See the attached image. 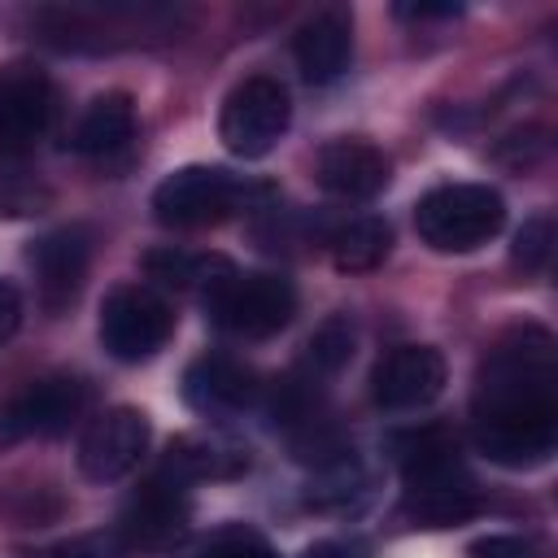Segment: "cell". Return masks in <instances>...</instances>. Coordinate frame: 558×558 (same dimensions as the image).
Here are the masks:
<instances>
[{"label":"cell","mask_w":558,"mask_h":558,"mask_svg":"<svg viewBox=\"0 0 558 558\" xmlns=\"http://www.w3.org/2000/svg\"><path fill=\"white\" fill-rule=\"evenodd\" d=\"M480 427H545L558 432V366L554 340L541 327L501 336L475 379Z\"/></svg>","instance_id":"cell-1"},{"label":"cell","mask_w":558,"mask_h":558,"mask_svg":"<svg viewBox=\"0 0 558 558\" xmlns=\"http://www.w3.org/2000/svg\"><path fill=\"white\" fill-rule=\"evenodd\" d=\"M501 222H506V201L488 183L432 187L414 209V227L423 244H432L436 253H471L488 244L501 231Z\"/></svg>","instance_id":"cell-2"},{"label":"cell","mask_w":558,"mask_h":558,"mask_svg":"<svg viewBox=\"0 0 558 558\" xmlns=\"http://www.w3.org/2000/svg\"><path fill=\"white\" fill-rule=\"evenodd\" d=\"M205 305L214 323L244 340H266L283 331L296 314V292L279 275H235L227 270L218 283H209Z\"/></svg>","instance_id":"cell-3"},{"label":"cell","mask_w":558,"mask_h":558,"mask_svg":"<svg viewBox=\"0 0 558 558\" xmlns=\"http://www.w3.org/2000/svg\"><path fill=\"white\" fill-rule=\"evenodd\" d=\"M288 122H292V100L283 83L270 74H253L235 83L231 96L222 100L218 135L235 157H266L283 140Z\"/></svg>","instance_id":"cell-4"},{"label":"cell","mask_w":558,"mask_h":558,"mask_svg":"<svg viewBox=\"0 0 558 558\" xmlns=\"http://www.w3.org/2000/svg\"><path fill=\"white\" fill-rule=\"evenodd\" d=\"M170 331H174L170 305L140 283L113 288L100 305V344L118 362H148L157 349H166Z\"/></svg>","instance_id":"cell-5"},{"label":"cell","mask_w":558,"mask_h":558,"mask_svg":"<svg viewBox=\"0 0 558 558\" xmlns=\"http://www.w3.org/2000/svg\"><path fill=\"white\" fill-rule=\"evenodd\" d=\"M240 201V183L218 166H183L153 192V214L166 227H209L222 222Z\"/></svg>","instance_id":"cell-6"},{"label":"cell","mask_w":558,"mask_h":558,"mask_svg":"<svg viewBox=\"0 0 558 558\" xmlns=\"http://www.w3.org/2000/svg\"><path fill=\"white\" fill-rule=\"evenodd\" d=\"M87 405V388L78 379H39L26 384L17 397H9L0 405V445H17V440H48L74 427V418Z\"/></svg>","instance_id":"cell-7"},{"label":"cell","mask_w":558,"mask_h":558,"mask_svg":"<svg viewBox=\"0 0 558 558\" xmlns=\"http://www.w3.org/2000/svg\"><path fill=\"white\" fill-rule=\"evenodd\" d=\"M148 418L131 405H113L105 410L78 440V471L96 484H109V480H122L126 471L140 466V458L148 453Z\"/></svg>","instance_id":"cell-8"},{"label":"cell","mask_w":558,"mask_h":558,"mask_svg":"<svg viewBox=\"0 0 558 558\" xmlns=\"http://www.w3.org/2000/svg\"><path fill=\"white\" fill-rule=\"evenodd\" d=\"M445 388V357L432 344H401L371 371V397L384 410H423Z\"/></svg>","instance_id":"cell-9"},{"label":"cell","mask_w":558,"mask_h":558,"mask_svg":"<svg viewBox=\"0 0 558 558\" xmlns=\"http://www.w3.org/2000/svg\"><path fill=\"white\" fill-rule=\"evenodd\" d=\"M52 122V87L31 65L0 70V157L26 153Z\"/></svg>","instance_id":"cell-10"},{"label":"cell","mask_w":558,"mask_h":558,"mask_svg":"<svg viewBox=\"0 0 558 558\" xmlns=\"http://www.w3.org/2000/svg\"><path fill=\"white\" fill-rule=\"evenodd\" d=\"M187 497L179 488V480H148L126 506H122V519H118V541H126L131 549H161L170 541L183 536L187 527Z\"/></svg>","instance_id":"cell-11"},{"label":"cell","mask_w":558,"mask_h":558,"mask_svg":"<svg viewBox=\"0 0 558 558\" xmlns=\"http://www.w3.org/2000/svg\"><path fill=\"white\" fill-rule=\"evenodd\" d=\"M314 179L323 192L331 196H344V201H371L388 187L392 179V166L388 157L366 144V140H331L318 161H314Z\"/></svg>","instance_id":"cell-12"},{"label":"cell","mask_w":558,"mask_h":558,"mask_svg":"<svg viewBox=\"0 0 558 558\" xmlns=\"http://www.w3.org/2000/svg\"><path fill=\"white\" fill-rule=\"evenodd\" d=\"M87 257H92V244H87L83 227H61V231H48L44 240L31 244L39 301L48 310H65L78 296L83 275H87Z\"/></svg>","instance_id":"cell-13"},{"label":"cell","mask_w":558,"mask_h":558,"mask_svg":"<svg viewBox=\"0 0 558 558\" xmlns=\"http://www.w3.org/2000/svg\"><path fill=\"white\" fill-rule=\"evenodd\" d=\"M183 397L201 414H235V410L253 405L257 384H253V371L244 362L222 357V353H209V357H201V362L187 366Z\"/></svg>","instance_id":"cell-14"},{"label":"cell","mask_w":558,"mask_h":558,"mask_svg":"<svg viewBox=\"0 0 558 558\" xmlns=\"http://www.w3.org/2000/svg\"><path fill=\"white\" fill-rule=\"evenodd\" d=\"M292 57H296V70L305 83H331L349 70V57H353V31H349V17L344 13H318L310 17L296 39H292Z\"/></svg>","instance_id":"cell-15"},{"label":"cell","mask_w":558,"mask_h":558,"mask_svg":"<svg viewBox=\"0 0 558 558\" xmlns=\"http://www.w3.org/2000/svg\"><path fill=\"white\" fill-rule=\"evenodd\" d=\"M401 510L418 527H449V523H462V519H471L480 510V493L466 480V471L458 466V471H445V475L405 484Z\"/></svg>","instance_id":"cell-16"},{"label":"cell","mask_w":558,"mask_h":558,"mask_svg":"<svg viewBox=\"0 0 558 558\" xmlns=\"http://www.w3.org/2000/svg\"><path fill=\"white\" fill-rule=\"evenodd\" d=\"M131 135H135V105H131V96L105 92V96H96L83 109V118H78V126L70 135V148L87 153V157H100V153L122 148Z\"/></svg>","instance_id":"cell-17"},{"label":"cell","mask_w":558,"mask_h":558,"mask_svg":"<svg viewBox=\"0 0 558 558\" xmlns=\"http://www.w3.org/2000/svg\"><path fill=\"white\" fill-rule=\"evenodd\" d=\"M327 248H331V262H336L340 270H375V266L388 257V248H392V231H388L384 218L362 214V218L340 222V227L331 231Z\"/></svg>","instance_id":"cell-18"},{"label":"cell","mask_w":558,"mask_h":558,"mask_svg":"<svg viewBox=\"0 0 558 558\" xmlns=\"http://www.w3.org/2000/svg\"><path fill=\"white\" fill-rule=\"evenodd\" d=\"M248 466V458L222 440H205V436H183L170 445L166 471L174 480H222V475H240Z\"/></svg>","instance_id":"cell-19"},{"label":"cell","mask_w":558,"mask_h":558,"mask_svg":"<svg viewBox=\"0 0 558 558\" xmlns=\"http://www.w3.org/2000/svg\"><path fill=\"white\" fill-rule=\"evenodd\" d=\"M144 270L153 275V279H161V283H179V288H187V283H218L231 266L222 262V257H201V253H183V248H153V253H144Z\"/></svg>","instance_id":"cell-20"},{"label":"cell","mask_w":558,"mask_h":558,"mask_svg":"<svg viewBox=\"0 0 558 558\" xmlns=\"http://www.w3.org/2000/svg\"><path fill=\"white\" fill-rule=\"evenodd\" d=\"M353 357V327L349 318H327L314 336H310V349H305V362L314 366V375H336L344 362Z\"/></svg>","instance_id":"cell-21"},{"label":"cell","mask_w":558,"mask_h":558,"mask_svg":"<svg viewBox=\"0 0 558 558\" xmlns=\"http://www.w3.org/2000/svg\"><path fill=\"white\" fill-rule=\"evenodd\" d=\"M549 248H554V222L545 214H536L514 235V266H523L527 275H536V270H545Z\"/></svg>","instance_id":"cell-22"},{"label":"cell","mask_w":558,"mask_h":558,"mask_svg":"<svg viewBox=\"0 0 558 558\" xmlns=\"http://www.w3.org/2000/svg\"><path fill=\"white\" fill-rule=\"evenodd\" d=\"M44 558H126V549L109 532H87V536H70V541L44 549Z\"/></svg>","instance_id":"cell-23"},{"label":"cell","mask_w":558,"mask_h":558,"mask_svg":"<svg viewBox=\"0 0 558 558\" xmlns=\"http://www.w3.org/2000/svg\"><path fill=\"white\" fill-rule=\"evenodd\" d=\"M471 558H545V554H541V545L527 541V536H506V532H497V536H480V541L471 545Z\"/></svg>","instance_id":"cell-24"},{"label":"cell","mask_w":558,"mask_h":558,"mask_svg":"<svg viewBox=\"0 0 558 558\" xmlns=\"http://www.w3.org/2000/svg\"><path fill=\"white\" fill-rule=\"evenodd\" d=\"M201 558H275L257 536H248V532H227V536H218Z\"/></svg>","instance_id":"cell-25"},{"label":"cell","mask_w":558,"mask_h":558,"mask_svg":"<svg viewBox=\"0 0 558 558\" xmlns=\"http://www.w3.org/2000/svg\"><path fill=\"white\" fill-rule=\"evenodd\" d=\"M17 327H22V296L9 279H0V344H9Z\"/></svg>","instance_id":"cell-26"},{"label":"cell","mask_w":558,"mask_h":558,"mask_svg":"<svg viewBox=\"0 0 558 558\" xmlns=\"http://www.w3.org/2000/svg\"><path fill=\"white\" fill-rule=\"evenodd\" d=\"M305 558H362V549H357V545H344V541H323V545H314Z\"/></svg>","instance_id":"cell-27"},{"label":"cell","mask_w":558,"mask_h":558,"mask_svg":"<svg viewBox=\"0 0 558 558\" xmlns=\"http://www.w3.org/2000/svg\"><path fill=\"white\" fill-rule=\"evenodd\" d=\"M401 17H453L458 4H401Z\"/></svg>","instance_id":"cell-28"}]
</instances>
